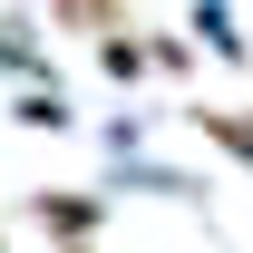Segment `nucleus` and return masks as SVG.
<instances>
[{"label": "nucleus", "instance_id": "2", "mask_svg": "<svg viewBox=\"0 0 253 253\" xmlns=\"http://www.w3.org/2000/svg\"><path fill=\"white\" fill-rule=\"evenodd\" d=\"M59 30H78V39H117V30H126V0H59Z\"/></svg>", "mask_w": 253, "mask_h": 253}, {"label": "nucleus", "instance_id": "5", "mask_svg": "<svg viewBox=\"0 0 253 253\" xmlns=\"http://www.w3.org/2000/svg\"><path fill=\"white\" fill-rule=\"evenodd\" d=\"M68 253H97V244H68Z\"/></svg>", "mask_w": 253, "mask_h": 253}, {"label": "nucleus", "instance_id": "3", "mask_svg": "<svg viewBox=\"0 0 253 253\" xmlns=\"http://www.w3.org/2000/svg\"><path fill=\"white\" fill-rule=\"evenodd\" d=\"M195 126L214 136L224 156H244V166H253V117H224V107H195Z\"/></svg>", "mask_w": 253, "mask_h": 253}, {"label": "nucleus", "instance_id": "1", "mask_svg": "<svg viewBox=\"0 0 253 253\" xmlns=\"http://www.w3.org/2000/svg\"><path fill=\"white\" fill-rule=\"evenodd\" d=\"M39 224L59 234V253L88 244V234H97V195H39Z\"/></svg>", "mask_w": 253, "mask_h": 253}, {"label": "nucleus", "instance_id": "4", "mask_svg": "<svg viewBox=\"0 0 253 253\" xmlns=\"http://www.w3.org/2000/svg\"><path fill=\"white\" fill-rule=\"evenodd\" d=\"M0 253H10V224H0Z\"/></svg>", "mask_w": 253, "mask_h": 253}]
</instances>
